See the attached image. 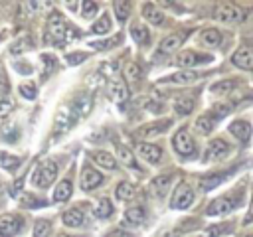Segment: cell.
<instances>
[{
	"mask_svg": "<svg viewBox=\"0 0 253 237\" xmlns=\"http://www.w3.org/2000/svg\"><path fill=\"white\" fill-rule=\"evenodd\" d=\"M55 176H57V164L53 160H45L32 174V184L38 188H47L55 180Z\"/></svg>",
	"mask_w": 253,
	"mask_h": 237,
	"instance_id": "6da1fadb",
	"label": "cell"
},
{
	"mask_svg": "<svg viewBox=\"0 0 253 237\" xmlns=\"http://www.w3.org/2000/svg\"><path fill=\"white\" fill-rule=\"evenodd\" d=\"M213 20L221 24H241L245 20V10L231 4H221L213 10Z\"/></svg>",
	"mask_w": 253,
	"mask_h": 237,
	"instance_id": "7a4b0ae2",
	"label": "cell"
},
{
	"mask_svg": "<svg viewBox=\"0 0 253 237\" xmlns=\"http://www.w3.org/2000/svg\"><path fill=\"white\" fill-rule=\"evenodd\" d=\"M47 36L55 45H63L67 38V22L59 14H51L47 20Z\"/></svg>",
	"mask_w": 253,
	"mask_h": 237,
	"instance_id": "3957f363",
	"label": "cell"
},
{
	"mask_svg": "<svg viewBox=\"0 0 253 237\" xmlns=\"http://www.w3.org/2000/svg\"><path fill=\"white\" fill-rule=\"evenodd\" d=\"M172 146H174V150H176L180 156H184V158H190V156H194V152H196L194 138L190 136V132H188L186 128H180V130L174 134Z\"/></svg>",
	"mask_w": 253,
	"mask_h": 237,
	"instance_id": "277c9868",
	"label": "cell"
},
{
	"mask_svg": "<svg viewBox=\"0 0 253 237\" xmlns=\"http://www.w3.org/2000/svg\"><path fill=\"white\" fill-rule=\"evenodd\" d=\"M194 203V192L188 184H180L172 196V201H170V207L174 209H188L190 205Z\"/></svg>",
	"mask_w": 253,
	"mask_h": 237,
	"instance_id": "5b68a950",
	"label": "cell"
},
{
	"mask_svg": "<svg viewBox=\"0 0 253 237\" xmlns=\"http://www.w3.org/2000/svg\"><path fill=\"white\" fill-rule=\"evenodd\" d=\"M24 227V219L20 215L4 213L0 215V237H12Z\"/></svg>",
	"mask_w": 253,
	"mask_h": 237,
	"instance_id": "8992f818",
	"label": "cell"
},
{
	"mask_svg": "<svg viewBox=\"0 0 253 237\" xmlns=\"http://www.w3.org/2000/svg\"><path fill=\"white\" fill-rule=\"evenodd\" d=\"M237 205H239V199H233V198H229V196H223V198L213 199V201L208 205L206 213H208V215H223V213L233 211Z\"/></svg>",
	"mask_w": 253,
	"mask_h": 237,
	"instance_id": "52a82bcc",
	"label": "cell"
},
{
	"mask_svg": "<svg viewBox=\"0 0 253 237\" xmlns=\"http://www.w3.org/2000/svg\"><path fill=\"white\" fill-rule=\"evenodd\" d=\"M211 55L208 53H198V51H182L176 57V63L180 67H194V65H202V63H210Z\"/></svg>",
	"mask_w": 253,
	"mask_h": 237,
	"instance_id": "ba28073f",
	"label": "cell"
},
{
	"mask_svg": "<svg viewBox=\"0 0 253 237\" xmlns=\"http://www.w3.org/2000/svg\"><path fill=\"white\" fill-rule=\"evenodd\" d=\"M227 154H229V144H227L225 140H221V138H213V140L208 144V148H206L204 160H208V162H211V160H221V158H225Z\"/></svg>",
	"mask_w": 253,
	"mask_h": 237,
	"instance_id": "9c48e42d",
	"label": "cell"
},
{
	"mask_svg": "<svg viewBox=\"0 0 253 237\" xmlns=\"http://www.w3.org/2000/svg\"><path fill=\"white\" fill-rule=\"evenodd\" d=\"M231 61H233V65H237L239 69L251 71V69H253V45H249V43L241 45V47L233 53Z\"/></svg>",
	"mask_w": 253,
	"mask_h": 237,
	"instance_id": "30bf717a",
	"label": "cell"
},
{
	"mask_svg": "<svg viewBox=\"0 0 253 237\" xmlns=\"http://www.w3.org/2000/svg\"><path fill=\"white\" fill-rule=\"evenodd\" d=\"M136 152L140 154V158H144V160L150 162V164H156V162H160V158H162V150H160L158 146H154V144H148V142H140V144L136 146Z\"/></svg>",
	"mask_w": 253,
	"mask_h": 237,
	"instance_id": "8fae6325",
	"label": "cell"
},
{
	"mask_svg": "<svg viewBox=\"0 0 253 237\" xmlns=\"http://www.w3.org/2000/svg\"><path fill=\"white\" fill-rule=\"evenodd\" d=\"M101 182H103V176H101L97 170H93V168H85V170H83V174H81V188H83L85 192L99 188Z\"/></svg>",
	"mask_w": 253,
	"mask_h": 237,
	"instance_id": "7c38bea8",
	"label": "cell"
},
{
	"mask_svg": "<svg viewBox=\"0 0 253 237\" xmlns=\"http://www.w3.org/2000/svg\"><path fill=\"white\" fill-rule=\"evenodd\" d=\"M229 132L237 138V140H241V142H247L249 140V136H251V124L247 122V120H233L231 124H229Z\"/></svg>",
	"mask_w": 253,
	"mask_h": 237,
	"instance_id": "4fadbf2b",
	"label": "cell"
},
{
	"mask_svg": "<svg viewBox=\"0 0 253 237\" xmlns=\"http://www.w3.org/2000/svg\"><path fill=\"white\" fill-rule=\"evenodd\" d=\"M200 43H202L204 47L213 49V47H217V45L221 43V34H219L217 30H213V28L204 30V32L200 34Z\"/></svg>",
	"mask_w": 253,
	"mask_h": 237,
	"instance_id": "5bb4252c",
	"label": "cell"
},
{
	"mask_svg": "<svg viewBox=\"0 0 253 237\" xmlns=\"http://www.w3.org/2000/svg\"><path fill=\"white\" fill-rule=\"evenodd\" d=\"M182 40H184V34H170V36H166L160 41V51L162 53H174L180 47Z\"/></svg>",
	"mask_w": 253,
	"mask_h": 237,
	"instance_id": "9a60e30c",
	"label": "cell"
},
{
	"mask_svg": "<svg viewBox=\"0 0 253 237\" xmlns=\"http://www.w3.org/2000/svg\"><path fill=\"white\" fill-rule=\"evenodd\" d=\"M142 16H144L150 24H154V26H160V24L164 22L162 10H160L158 6H154V4H144V6H142Z\"/></svg>",
	"mask_w": 253,
	"mask_h": 237,
	"instance_id": "2e32d148",
	"label": "cell"
},
{
	"mask_svg": "<svg viewBox=\"0 0 253 237\" xmlns=\"http://www.w3.org/2000/svg\"><path fill=\"white\" fill-rule=\"evenodd\" d=\"M168 126H170V120H162V122H154V124H146V126H142L136 134H138V136H142V138L158 136V134H160V132H164Z\"/></svg>",
	"mask_w": 253,
	"mask_h": 237,
	"instance_id": "e0dca14e",
	"label": "cell"
},
{
	"mask_svg": "<svg viewBox=\"0 0 253 237\" xmlns=\"http://www.w3.org/2000/svg\"><path fill=\"white\" fill-rule=\"evenodd\" d=\"M170 184H172V176L170 174H164V176H158L152 180V190L158 198H164L166 192L170 190Z\"/></svg>",
	"mask_w": 253,
	"mask_h": 237,
	"instance_id": "ac0fdd59",
	"label": "cell"
},
{
	"mask_svg": "<svg viewBox=\"0 0 253 237\" xmlns=\"http://www.w3.org/2000/svg\"><path fill=\"white\" fill-rule=\"evenodd\" d=\"M61 221H63L67 227H79V225H83L85 215H83L81 209H67V211L61 215Z\"/></svg>",
	"mask_w": 253,
	"mask_h": 237,
	"instance_id": "d6986e66",
	"label": "cell"
},
{
	"mask_svg": "<svg viewBox=\"0 0 253 237\" xmlns=\"http://www.w3.org/2000/svg\"><path fill=\"white\" fill-rule=\"evenodd\" d=\"M198 77H200V73H194V71H178V73L162 79V83H182V85H186V83L196 81Z\"/></svg>",
	"mask_w": 253,
	"mask_h": 237,
	"instance_id": "ffe728a7",
	"label": "cell"
},
{
	"mask_svg": "<svg viewBox=\"0 0 253 237\" xmlns=\"http://www.w3.org/2000/svg\"><path fill=\"white\" fill-rule=\"evenodd\" d=\"M109 95H111V99H113L115 103H123V101L128 99V89H126V85H125L123 81H113Z\"/></svg>",
	"mask_w": 253,
	"mask_h": 237,
	"instance_id": "44dd1931",
	"label": "cell"
},
{
	"mask_svg": "<svg viewBox=\"0 0 253 237\" xmlns=\"http://www.w3.org/2000/svg\"><path fill=\"white\" fill-rule=\"evenodd\" d=\"M93 160H95V164H99L101 168L117 170V160H115V156H113L111 152H103V150H99V152L93 154Z\"/></svg>",
	"mask_w": 253,
	"mask_h": 237,
	"instance_id": "7402d4cb",
	"label": "cell"
},
{
	"mask_svg": "<svg viewBox=\"0 0 253 237\" xmlns=\"http://www.w3.org/2000/svg\"><path fill=\"white\" fill-rule=\"evenodd\" d=\"M144 219H146L144 207H128L125 211V223H128V225H140Z\"/></svg>",
	"mask_w": 253,
	"mask_h": 237,
	"instance_id": "603a6c76",
	"label": "cell"
},
{
	"mask_svg": "<svg viewBox=\"0 0 253 237\" xmlns=\"http://www.w3.org/2000/svg\"><path fill=\"white\" fill-rule=\"evenodd\" d=\"M71 192H73L71 182H69V180H61V182L57 184L55 192H53V199H55V201H65V199L71 198Z\"/></svg>",
	"mask_w": 253,
	"mask_h": 237,
	"instance_id": "cb8c5ba5",
	"label": "cell"
},
{
	"mask_svg": "<svg viewBox=\"0 0 253 237\" xmlns=\"http://www.w3.org/2000/svg\"><path fill=\"white\" fill-rule=\"evenodd\" d=\"M130 36H132V40H134L136 43H140V45H146V43H148V38H150L146 26H140V24H134V26L130 28Z\"/></svg>",
	"mask_w": 253,
	"mask_h": 237,
	"instance_id": "d4e9b609",
	"label": "cell"
},
{
	"mask_svg": "<svg viewBox=\"0 0 253 237\" xmlns=\"http://www.w3.org/2000/svg\"><path fill=\"white\" fill-rule=\"evenodd\" d=\"M213 122H215V118L211 117V115H202L198 120H196V130L200 132V134H210L211 132V128H213Z\"/></svg>",
	"mask_w": 253,
	"mask_h": 237,
	"instance_id": "484cf974",
	"label": "cell"
},
{
	"mask_svg": "<svg viewBox=\"0 0 253 237\" xmlns=\"http://www.w3.org/2000/svg\"><path fill=\"white\" fill-rule=\"evenodd\" d=\"M115 194H117L119 199H132L134 198V186L128 184V182H121L117 186V192Z\"/></svg>",
	"mask_w": 253,
	"mask_h": 237,
	"instance_id": "4316f807",
	"label": "cell"
},
{
	"mask_svg": "<svg viewBox=\"0 0 253 237\" xmlns=\"http://www.w3.org/2000/svg\"><path fill=\"white\" fill-rule=\"evenodd\" d=\"M117 156L121 158V162H123V164H126V166H132V168H136L134 156H132V152H130V150H128L126 146L119 144V146H117Z\"/></svg>",
	"mask_w": 253,
	"mask_h": 237,
	"instance_id": "83f0119b",
	"label": "cell"
},
{
	"mask_svg": "<svg viewBox=\"0 0 253 237\" xmlns=\"http://www.w3.org/2000/svg\"><path fill=\"white\" fill-rule=\"evenodd\" d=\"M225 178V174H215V176H206V178H202V182H200V186H202V190L204 192H210V190H213L217 184H221V180Z\"/></svg>",
	"mask_w": 253,
	"mask_h": 237,
	"instance_id": "f1b7e54d",
	"label": "cell"
},
{
	"mask_svg": "<svg viewBox=\"0 0 253 237\" xmlns=\"http://www.w3.org/2000/svg\"><path fill=\"white\" fill-rule=\"evenodd\" d=\"M111 213H113V205H111V201H109L107 198H101L99 203H97V207H95V215L101 217V219H105V217H109Z\"/></svg>",
	"mask_w": 253,
	"mask_h": 237,
	"instance_id": "f546056e",
	"label": "cell"
},
{
	"mask_svg": "<svg viewBox=\"0 0 253 237\" xmlns=\"http://www.w3.org/2000/svg\"><path fill=\"white\" fill-rule=\"evenodd\" d=\"M20 158H16V156H10V154H6V152H2L0 154V164H2V168H6V170H10V172H14L18 166H20Z\"/></svg>",
	"mask_w": 253,
	"mask_h": 237,
	"instance_id": "4dcf8cb0",
	"label": "cell"
},
{
	"mask_svg": "<svg viewBox=\"0 0 253 237\" xmlns=\"http://www.w3.org/2000/svg\"><path fill=\"white\" fill-rule=\"evenodd\" d=\"M140 67L136 65V63H126L125 65V77H126V81H130V83H134V81H138L140 79Z\"/></svg>",
	"mask_w": 253,
	"mask_h": 237,
	"instance_id": "1f68e13d",
	"label": "cell"
},
{
	"mask_svg": "<svg viewBox=\"0 0 253 237\" xmlns=\"http://www.w3.org/2000/svg\"><path fill=\"white\" fill-rule=\"evenodd\" d=\"M109 30H111V18L109 16H101L93 24V34H107Z\"/></svg>",
	"mask_w": 253,
	"mask_h": 237,
	"instance_id": "d6a6232c",
	"label": "cell"
},
{
	"mask_svg": "<svg viewBox=\"0 0 253 237\" xmlns=\"http://www.w3.org/2000/svg\"><path fill=\"white\" fill-rule=\"evenodd\" d=\"M174 109H176L178 115H188V113H192V109H194V101H192V99H178V101L174 103Z\"/></svg>",
	"mask_w": 253,
	"mask_h": 237,
	"instance_id": "836d02e7",
	"label": "cell"
},
{
	"mask_svg": "<svg viewBox=\"0 0 253 237\" xmlns=\"http://www.w3.org/2000/svg\"><path fill=\"white\" fill-rule=\"evenodd\" d=\"M49 229H51L49 221L38 219L36 225H34V237H47V235H49Z\"/></svg>",
	"mask_w": 253,
	"mask_h": 237,
	"instance_id": "e575fe53",
	"label": "cell"
},
{
	"mask_svg": "<svg viewBox=\"0 0 253 237\" xmlns=\"http://www.w3.org/2000/svg\"><path fill=\"white\" fill-rule=\"evenodd\" d=\"M113 8H115V14H117L119 20H126V18H128V4H126V2L117 0V2L113 4Z\"/></svg>",
	"mask_w": 253,
	"mask_h": 237,
	"instance_id": "d590c367",
	"label": "cell"
},
{
	"mask_svg": "<svg viewBox=\"0 0 253 237\" xmlns=\"http://www.w3.org/2000/svg\"><path fill=\"white\" fill-rule=\"evenodd\" d=\"M235 87V81H219V83H215L213 87H211V93H215V95H221V93H227V91H231Z\"/></svg>",
	"mask_w": 253,
	"mask_h": 237,
	"instance_id": "8d00e7d4",
	"label": "cell"
},
{
	"mask_svg": "<svg viewBox=\"0 0 253 237\" xmlns=\"http://www.w3.org/2000/svg\"><path fill=\"white\" fill-rule=\"evenodd\" d=\"M20 95L26 97V99H34V97L38 95L36 85H34V83H22V85H20Z\"/></svg>",
	"mask_w": 253,
	"mask_h": 237,
	"instance_id": "74e56055",
	"label": "cell"
},
{
	"mask_svg": "<svg viewBox=\"0 0 253 237\" xmlns=\"http://www.w3.org/2000/svg\"><path fill=\"white\" fill-rule=\"evenodd\" d=\"M81 14H83V18H93L95 14H97V10H99V6L95 4V2H83L81 4Z\"/></svg>",
	"mask_w": 253,
	"mask_h": 237,
	"instance_id": "f35d334b",
	"label": "cell"
},
{
	"mask_svg": "<svg viewBox=\"0 0 253 237\" xmlns=\"http://www.w3.org/2000/svg\"><path fill=\"white\" fill-rule=\"evenodd\" d=\"M42 61H43V65H45V73H51L53 67H55V59H53V55L43 53V55H42Z\"/></svg>",
	"mask_w": 253,
	"mask_h": 237,
	"instance_id": "ab89813d",
	"label": "cell"
},
{
	"mask_svg": "<svg viewBox=\"0 0 253 237\" xmlns=\"http://www.w3.org/2000/svg\"><path fill=\"white\" fill-rule=\"evenodd\" d=\"M225 229H229V225H227V223H221V225H213V227H210V229H208V235H210V237H217V235L225 233Z\"/></svg>",
	"mask_w": 253,
	"mask_h": 237,
	"instance_id": "60d3db41",
	"label": "cell"
},
{
	"mask_svg": "<svg viewBox=\"0 0 253 237\" xmlns=\"http://www.w3.org/2000/svg\"><path fill=\"white\" fill-rule=\"evenodd\" d=\"M10 111H12V103H10L8 99H2V101H0V117L8 115Z\"/></svg>",
	"mask_w": 253,
	"mask_h": 237,
	"instance_id": "b9f144b4",
	"label": "cell"
},
{
	"mask_svg": "<svg viewBox=\"0 0 253 237\" xmlns=\"http://www.w3.org/2000/svg\"><path fill=\"white\" fill-rule=\"evenodd\" d=\"M105 237H130V235L125 233V231H121V229H113V231H109Z\"/></svg>",
	"mask_w": 253,
	"mask_h": 237,
	"instance_id": "7bdbcfd3",
	"label": "cell"
},
{
	"mask_svg": "<svg viewBox=\"0 0 253 237\" xmlns=\"http://www.w3.org/2000/svg\"><path fill=\"white\" fill-rule=\"evenodd\" d=\"M87 55L85 53H71L69 55V63H77V61H83Z\"/></svg>",
	"mask_w": 253,
	"mask_h": 237,
	"instance_id": "ee69618b",
	"label": "cell"
},
{
	"mask_svg": "<svg viewBox=\"0 0 253 237\" xmlns=\"http://www.w3.org/2000/svg\"><path fill=\"white\" fill-rule=\"evenodd\" d=\"M4 89H6V77H4V71L0 67V91H4Z\"/></svg>",
	"mask_w": 253,
	"mask_h": 237,
	"instance_id": "f6af8a7d",
	"label": "cell"
},
{
	"mask_svg": "<svg viewBox=\"0 0 253 237\" xmlns=\"http://www.w3.org/2000/svg\"><path fill=\"white\" fill-rule=\"evenodd\" d=\"M253 221V199H251V207H249V213L245 217V223H251Z\"/></svg>",
	"mask_w": 253,
	"mask_h": 237,
	"instance_id": "bcb514c9",
	"label": "cell"
},
{
	"mask_svg": "<svg viewBox=\"0 0 253 237\" xmlns=\"http://www.w3.org/2000/svg\"><path fill=\"white\" fill-rule=\"evenodd\" d=\"M180 235V231L178 229H174V231H170V233H162L160 237H178Z\"/></svg>",
	"mask_w": 253,
	"mask_h": 237,
	"instance_id": "7dc6e473",
	"label": "cell"
},
{
	"mask_svg": "<svg viewBox=\"0 0 253 237\" xmlns=\"http://www.w3.org/2000/svg\"><path fill=\"white\" fill-rule=\"evenodd\" d=\"M57 237H69V235H65V233H61V235H57Z\"/></svg>",
	"mask_w": 253,
	"mask_h": 237,
	"instance_id": "c3c4849f",
	"label": "cell"
},
{
	"mask_svg": "<svg viewBox=\"0 0 253 237\" xmlns=\"http://www.w3.org/2000/svg\"><path fill=\"white\" fill-rule=\"evenodd\" d=\"M0 192H2V182H0Z\"/></svg>",
	"mask_w": 253,
	"mask_h": 237,
	"instance_id": "681fc988",
	"label": "cell"
}]
</instances>
